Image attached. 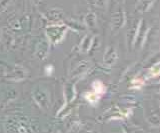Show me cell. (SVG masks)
I'll return each instance as SVG.
<instances>
[{"label":"cell","instance_id":"cell-1","mask_svg":"<svg viewBox=\"0 0 160 133\" xmlns=\"http://www.w3.org/2000/svg\"><path fill=\"white\" fill-rule=\"evenodd\" d=\"M93 92L86 93L85 94V98L91 103H95L99 100V98L101 97L103 93H105V86L101 81H95L93 83Z\"/></svg>","mask_w":160,"mask_h":133}]
</instances>
